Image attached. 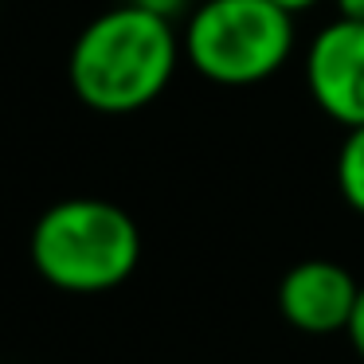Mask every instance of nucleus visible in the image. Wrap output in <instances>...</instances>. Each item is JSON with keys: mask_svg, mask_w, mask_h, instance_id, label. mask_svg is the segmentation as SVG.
<instances>
[{"mask_svg": "<svg viewBox=\"0 0 364 364\" xmlns=\"http://www.w3.org/2000/svg\"><path fill=\"white\" fill-rule=\"evenodd\" d=\"M181 59L173 20L141 9L118 4L82 28L71 48V90L82 106L98 114L145 110L168 87Z\"/></svg>", "mask_w": 364, "mask_h": 364, "instance_id": "nucleus-1", "label": "nucleus"}, {"mask_svg": "<svg viewBox=\"0 0 364 364\" xmlns=\"http://www.w3.org/2000/svg\"><path fill=\"white\" fill-rule=\"evenodd\" d=\"M32 267L67 294H106L141 262V231L126 208L98 196L59 200L32 228Z\"/></svg>", "mask_w": 364, "mask_h": 364, "instance_id": "nucleus-2", "label": "nucleus"}, {"mask_svg": "<svg viewBox=\"0 0 364 364\" xmlns=\"http://www.w3.org/2000/svg\"><path fill=\"white\" fill-rule=\"evenodd\" d=\"M294 16L274 0H208L184 28V55L223 87L262 82L290 59Z\"/></svg>", "mask_w": 364, "mask_h": 364, "instance_id": "nucleus-3", "label": "nucleus"}, {"mask_svg": "<svg viewBox=\"0 0 364 364\" xmlns=\"http://www.w3.org/2000/svg\"><path fill=\"white\" fill-rule=\"evenodd\" d=\"M306 82L314 102L345 129L364 126V24L337 16L306 51Z\"/></svg>", "mask_w": 364, "mask_h": 364, "instance_id": "nucleus-4", "label": "nucleus"}, {"mask_svg": "<svg viewBox=\"0 0 364 364\" xmlns=\"http://www.w3.org/2000/svg\"><path fill=\"white\" fill-rule=\"evenodd\" d=\"M360 282L348 274L341 262L306 259L294 262L278 282V309L298 333L325 337V333H345L353 317Z\"/></svg>", "mask_w": 364, "mask_h": 364, "instance_id": "nucleus-5", "label": "nucleus"}, {"mask_svg": "<svg viewBox=\"0 0 364 364\" xmlns=\"http://www.w3.org/2000/svg\"><path fill=\"white\" fill-rule=\"evenodd\" d=\"M337 188L353 212L364 215V126L348 129L337 153Z\"/></svg>", "mask_w": 364, "mask_h": 364, "instance_id": "nucleus-6", "label": "nucleus"}, {"mask_svg": "<svg viewBox=\"0 0 364 364\" xmlns=\"http://www.w3.org/2000/svg\"><path fill=\"white\" fill-rule=\"evenodd\" d=\"M345 337L353 341L356 356L364 360V286H360V294H356V306H353V317H348V329H345Z\"/></svg>", "mask_w": 364, "mask_h": 364, "instance_id": "nucleus-7", "label": "nucleus"}, {"mask_svg": "<svg viewBox=\"0 0 364 364\" xmlns=\"http://www.w3.org/2000/svg\"><path fill=\"white\" fill-rule=\"evenodd\" d=\"M134 4H141V9H149V12H157V16L173 20V12H181L184 0H134Z\"/></svg>", "mask_w": 364, "mask_h": 364, "instance_id": "nucleus-8", "label": "nucleus"}, {"mask_svg": "<svg viewBox=\"0 0 364 364\" xmlns=\"http://www.w3.org/2000/svg\"><path fill=\"white\" fill-rule=\"evenodd\" d=\"M337 12L345 20H356V24H364V0H337Z\"/></svg>", "mask_w": 364, "mask_h": 364, "instance_id": "nucleus-9", "label": "nucleus"}, {"mask_svg": "<svg viewBox=\"0 0 364 364\" xmlns=\"http://www.w3.org/2000/svg\"><path fill=\"white\" fill-rule=\"evenodd\" d=\"M278 9H286L290 16H298V12H306V9H314V4H321V0H274Z\"/></svg>", "mask_w": 364, "mask_h": 364, "instance_id": "nucleus-10", "label": "nucleus"}]
</instances>
